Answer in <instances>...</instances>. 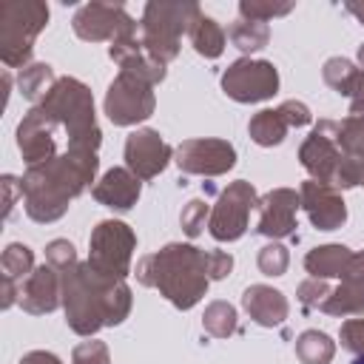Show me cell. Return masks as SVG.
<instances>
[{"label": "cell", "instance_id": "7a4b0ae2", "mask_svg": "<svg viewBox=\"0 0 364 364\" xmlns=\"http://www.w3.org/2000/svg\"><path fill=\"white\" fill-rule=\"evenodd\" d=\"M97 154L68 151L43 165H31L20 179V196H26V213L34 222H54L65 213L68 202L94 182Z\"/></svg>", "mask_w": 364, "mask_h": 364}, {"label": "cell", "instance_id": "ba28073f", "mask_svg": "<svg viewBox=\"0 0 364 364\" xmlns=\"http://www.w3.org/2000/svg\"><path fill=\"white\" fill-rule=\"evenodd\" d=\"M105 114L114 125H134L148 119L154 114L151 82L131 71H119V77L108 85L105 94Z\"/></svg>", "mask_w": 364, "mask_h": 364}, {"label": "cell", "instance_id": "ac0fdd59", "mask_svg": "<svg viewBox=\"0 0 364 364\" xmlns=\"http://www.w3.org/2000/svg\"><path fill=\"white\" fill-rule=\"evenodd\" d=\"M60 287H63V282H60V273H57V267H51V264H40L23 284H20V307L26 310V313H31V316H43V313H51L54 307H57V296H60Z\"/></svg>", "mask_w": 364, "mask_h": 364}, {"label": "cell", "instance_id": "8d00e7d4", "mask_svg": "<svg viewBox=\"0 0 364 364\" xmlns=\"http://www.w3.org/2000/svg\"><path fill=\"white\" fill-rule=\"evenodd\" d=\"M341 347L364 355V318H347L341 324Z\"/></svg>", "mask_w": 364, "mask_h": 364}, {"label": "cell", "instance_id": "4316f807", "mask_svg": "<svg viewBox=\"0 0 364 364\" xmlns=\"http://www.w3.org/2000/svg\"><path fill=\"white\" fill-rule=\"evenodd\" d=\"M333 353H336V344L330 341V336H324L318 330H307L296 341V355L304 364H330Z\"/></svg>", "mask_w": 364, "mask_h": 364}, {"label": "cell", "instance_id": "b9f144b4", "mask_svg": "<svg viewBox=\"0 0 364 364\" xmlns=\"http://www.w3.org/2000/svg\"><path fill=\"white\" fill-rule=\"evenodd\" d=\"M358 60H361V65H364V46L358 48Z\"/></svg>", "mask_w": 364, "mask_h": 364}, {"label": "cell", "instance_id": "1f68e13d", "mask_svg": "<svg viewBox=\"0 0 364 364\" xmlns=\"http://www.w3.org/2000/svg\"><path fill=\"white\" fill-rule=\"evenodd\" d=\"M290 9H293V3H282V6H276V3H256V0H242L239 3L242 20H259V23H264L270 17H279V14H287Z\"/></svg>", "mask_w": 364, "mask_h": 364}, {"label": "cell", "instance_id": "484cf974", "mask_svg": "<svg viewBox=\"0 0 364 364\" xmlns=\"http://www.w3.org/2000/svg\"><path fill=\"white\" fill-rule=\"evenodd\" d=\"M333 139L341 154L353 159H364V117H347L344 122H333Z\"/></svg>", "mask_w": 364, "mask_h": 364}, {"label": "cell", "instance_id": "ab89813d", "mask_svg": "<svg viewBox=\"0 0 364 364\" xmlns=\"http://www.w3.org/2000/svg\"><path fill=\"white\" fill-rule=\"evenodd\" d=\"M350 114H353V117H364V94H358V97L353 100V105H350Z\"/></svg>", "mask_w": 364, "mask_h": 364}, {"label": "cell", "instance_id": "d6986e66", "mask_svg": "<svg viewBox=\"0 0 364 364\" xmlns=\"http://www.w3.org/2000/svg\"><path fill=\"white\" fill-rule=\"evenodd\" d=\"M94 199L114 210H128L139 199V179L128 168H111L97 185Z\"/></svg>", "mask_w": 364, "mask_h": 364}, {"label": "cell", "instance_id": "5b68a950", "mask_svg": "<svg viewBox=\"0 0 364 364\" xmlns=\"http://www.w3.org/2000/svg\"><path fill=\"white\" fill-rule=\"evenodd\" d=\"M196 3H148L142 14V48L156 63H168L179 51V37L199 20Z\"/></svg>", "mask_w": 364, "mask_h": 364}, {"label": "cell", "instance_id": "4fadbf2b", "mask_svg": "<svg viewBox=\"0 0 364 364\" xmlns=\"http://www.w3.org/2000/svg\"><path fill=\"white\" fill-rule=\"evenodd\" d=\"M185 173L219 176L236 165V151L225 139H185L173 159Z\"/></svg>", "mask_w": 364, "mask_h": 364}, {"label": "cell", "instance_id": "7c38bea8", "mask_svg": "<svg viewBox=\"0 0 364 364\" xmlns=\"http://www.w3.org/2000/svg\"><path fill=\"white\" fill-rule=\"evenodd\" d=\"M344 156L347 154H341V148L333 139V122L330 119H321L313 128V134L301 142V151H299V159L313 173V179L316 182H324L330 188L336 182V173H338Z\"/></svg>", "mask_w": 364, "mask_h": 364}, {"label": "cell", "instance_id": "9a60e30c", "mask_svg": "<svg viewBox=\"0 0 364 364\" xmlns=\"http://www.w3.org/2000/svg\"><path fill=\"white\" fill-rule=\"evenodd\" d=\"M310 122V108L304 102H296V100H287L282 102L279 108H264L259 111L253 119H250V136L253 142L259 145H279L287 134V128H299V125H307Z\"/></svg>", "mask_w": 364, "mask_h": 364}, {"label": "cell", "instance_id": "e0dca14e", "mask_svg": "<svg viewBox=\"0 0 364 364\" xmlns=\"http://www.w3.org/2000/svg\"><path fill=\"white\" fill-rule=\"evenodd\" d=\"M299 199H301V208L307 210L310 222L318 230H336L347 219V208H344L338 191L330 188V185H324V182L307 179L301 185V191H299Z\"/></svg>", "mask_w": 364, "mask_h": 364}, {"label": "cell", "instance_id": "277c9868", "mask_svg": "<svg viewBox=\"0 0 364 364\" xmlns=\"http://www.w3.org/2000/svg\"><path fill=\"white\" fill-rule=\"evenodd\" d=\"M37 111L51 122L63 125L68 131V151H97L100 148V128L94 119V100L91 91L74 80L63 77L51 85L46 100L37 105Z\"/></svg>", "mask_w": 364, "mask_h": 364}, {"label": "cell", "instance_id": "7402d4cb", "mask_svg": "<svg viewBox=\"0 0 364 364\" xmlns=\"http://www.w3.org/2000/svg\"><path fill=\"white\" fill-rule=\"evenodd\" d=\"M350 247L344 245H324V247H316L307 253L304 259V267L313 279H330V276H344L347 270V262H350Z\"/></svg>", "mask_w": 364, "mask_h": 364}, {"label": "cell", "instance_id": "2e32d148", "mask_svg": "<svg viewBox=\"0 0 364 364\" xmlns=\"http://www.w3.org/2000/svg\"><path fill=\"white\" fill-rule=\"evenodd\" d=\"M301 205L299 193L290 188H276L259 199V225L256 233L270 239H284L296 230V208Z\"/></svg>", "mask_w": 364, "mask_h": 364}, {"label": "cell", "instance_id": "d6a6232c", "mask_svg": "<svg viewBox=\"0 0 364 364\" xmlns=\"http://www.w3.org/2000/svg\"><path fill=\"white\" fill-rule=\"evenodd\" d=\"M71 364H111L108 347L102 341H82V344L74 347Z\"/></svg>", "mask_w": 364, "mask_h": 364}, {"label": "cell", "instance_id": "44dd1931", "mask_svg": "<svg viewBox=\"0 0 364 364\" xmlns=\"http://www.w3.org/2000/svg\"><path fill=\"white\" fill-rule=\"evenodd\" d=\"M3 282H6V299H3V307H11V301H14V290H17V282L23 284L34 270H31V264H34V256H31V247H26V245H9L6 250H3Z\"/></svg>", "mask_w": 364, "mask_h": 364}, {"label": "cell", "instance_id": "83f0119b", "mask_svg": "<svg viewBox=\"0 0 364 364\" xmlns=\"http://www.w3.org/2000/svg\"><path fill=\"white\" fill-rule=\"evenodd\" d=\"M228 37L233 40V46L239 51H259L267 46L270 28H267V23H259V20H239L228 28Z\"/></svg>", "mask_w": 364, "mask_h": 364}, {"label": "cell", "instance_id": "603a6c76", "mask_svg": "<svg viewBox=\"0 0 364 364\" xmlns=\"http://www.w3.org/2000/svg\"><path fill=\"white\" fill-rule=\"evenodd\" d=\"M324 82L330 85V88H336L338 94H344V97H358V94H364V71L361 68H355L350 60H344V57H333V60H327L324 63Z\"/></svg>", "mask_w": 364, "mask_h": 364}, {"label": "cell", "instance_id": "74e56055", "mask_svg": "<svg viewBox=\"0 0 364 364\" xmlns=\"http://www.w3.org/2000/svg\"><path fill=\"white\" fill-rule=\"evenodd\" d=\"M341 282H358V284H364V250L350 256V262H347V270H344Z\"/></svg>", "mask_w": 364, "mask_h": 364}, {"label": "cell", "instance_id": "ffe728a7", "mask_svg": "<svg viewBox=\"0 0 364 364\" xmlns=\"http://www.w3.org/2000/svg\"><path fill=\"white\" fill-rule=\"evenodd\" d=\"M242 304L262 327H279L287 318V299L267 284H250L242 296Z\"/></svg>", "mask_w": 364, "mask_h": 364}, {"label": "cell", "instance_id": "9c48e42d", "mask_svg": "<svg viewBox=\"0 0 364 364\" xmlns=\"http://www.w3.org/2000/svg\"><path fill=\"white\" fill-rule=\"evenodd\" d=\"M222 88L236 102H262L276 94L279 71L267 60H236L222 74Z\"/></svg>", "mask_w": 364, "mask_h": 364}, {"label": "cell", "instance_id": "f35d334b", "mask_svg": "<svg viewBox=\"0 0 364 364\" xmlns=\"http://www.w3.org/2000/svg\"><path fill=\"white\" fill-rule=\"evenodd\" d=\"M20 364H63L54 353H43V350H34V353H28V355H23L20 358Z\"/></svg>", "mask_w": 364, "mask_h": 364}, {"label": "cell", "instance_id": "ee69618b", "mask_svg": "<svg viewBox=\"0 0 364 364\" xmlns=\"http://www.w3.org/2000/svg\"><path fill=\"white\" fill-rule=\"evenodd\" d=\"M353 364H364V355H355V358H353Z\"/></svg>", "mask_w": 364, "mask_h": 364}, {"label": "cell", "instance_id": "30bf717a", "mask_svg": "<svg viewBox=\"0 0 364 364\" xmlns=\"http://www.w3.org/2000/svg\"><path fill=\"white\" fill-rule=\"evenodd\" d=\"M253 205H259L256 191L250 188V182L239 179L233 185H228V191H222L213 213H210V236L216 242H233L245 233L247 228V216L253 210Z\"/></svg>", "mask_w": 364, "mask_h": 364}, {"label": "cell", "instance_id": "7bdbcfd3", "mask_svg": "<svg viewBox=\"0 0 364 364\" xmlns=\"http://www.w3.org/2000/svg\"><path fill=\"white\" fill-rule=\"evenodd\" d=\"M358 185H364V159H361V179H358Z\"/></svg>", "mask_w": 364, "mask_h": 364}, {"label": "cell", "instance_id": "52a82bcc", "mask_svg": "<svg viewBox=\"0 0 364 364\" xmlns=\"http://www.w3.org/2000/svg\"><path fill=\"white\" fill-rule=\"evenodd\" d=\"M91 253H88V267L105 279H119L125 282L128 267H131V253L136 245L134 230L125 222L105 219L94 228L91 233Z\"/></svg>", "mask_w": 364, "mask_h": 364}, {"label": "cell", "instance_id": "5bb4252c", "mask_svg": "<svg viewBox=\"0 0 364 364\" xmlns=\"http://www.w3.org/2000/svg\"><path fill=\"white\" fill-rule=\"evenodd\" d=\"M171 162V145L151 128H139L125 139V165L136 179H154Z\"/></svg>", "mask_w": 364, "mask_h": 364}, {"label": "cell", "instance_id": "3957f363", "mask_svg": "<svg viewBox=\"0 0 364 364\" xmlns=\"http://www.w3.org/2000/svg\"><path fill=\"white\" fill-rule=\"evenodd\" d=\"M210 253L193 245H168L139 262L136 276L142 284L159 287V293L179 310H191L208 290Z\"/></svg>", "mask_w": 364, "mask_h": 364}, {"label": "cell", "instance_id": "6da1fadb", "mask_svg": "<svg viewBox=\"0 0 364 364\" xmlns=\"http://www.w3.org/2000/svg\"><path fill=\"white\" fill-rule=\"evenodd\" d=\"M65 321L74 333L91 336L102 324H119L131 310V290L119 279H105L85 264L60 270Z\"/></svg>", "mask_w": 364, "mask_h": 364}, {"label": "cell", "instance_id": "8992f818", "mask_svg": "<svg viewBox=\"0 0 364 364\" xmlns=\"http://www.w3.org/2000/svg\"><path fill=\"white\" fill-rule=\"evenodd\" d=\"M48 9L46 3L26 0V3H6L0 11V54L6 65H26L31 57V43L37 31L46 26Z\"/></svg>", "mask_w": 364, "mask_h": 364}, {"label": "cell", "instance_id": "f1b7e54d", "mask_svg": "<svg viewBox=\"0 0 364 364\" xmlns=\"http://www.w3.org/2000/svg\"><path fill=\"white\" fill-rule=\"evenodd\" d=\"M202 327L213 338H228L230 333H236V310L228 301H213L202 316Z\"/></svg>", "mask_w": 364, "mask_h": 364}, {"label": "cell", "instance_id": "e575fe53", "mask_svg": "<svg viewBox=\"0 0 364 364\" xmlns=\"http://www.w3.org/2000/svg\"><path fill=\"white\" fill-rule=\"evenodd\" d=\"M330 287L324 279H307L301 287H299V301L304 310H318V304L327 299Z\"/></svg>", "mask_w": 364, "mask_h": 364}, {"label": "cell", "instance_id": "8fae6325", "mask_svg": "<svg viewBox=\"0 0 364 364\" xmlns=\"http://www.w3.org/2000/svg\"><path fill=\"white\" fill-rule=\"evenodd\" d=\"M136 23L125 14L122 6H108V3H88L74 14V31L82 40H122L134 37Z\"/></svg>", "mask_w": 364, "mask_h": 364}, {"label": "cell", "instance_id": "60d3db41", "mask_svg": "<svg viewBox=\"0 0 364 364\" xmlns=\"http://www.w3.org/2000/svg\"><path fill=\"white\" fill-rule=\"evenodd\" d=\"M347 11H350V14H355V17L364 23V3H347Z\"/></svg>", "mask_w": 364, "mask_h": 364}, {"label": "cell", "instance_id": "f546056e", "mask_svg": "<svg viewBox=\"0 0 364 364\" xmlns=\"http://www.w3.org/2000/svg\"><path fill=\"white\" fill-rule=\"evenodd\" d=\"M51 77H54V74H51V65H46V63L26 65V68L20 71V91H23V97L37 100V97L48 94V91H51V88H48Z\"/></svg>", "mask_w": 364, "mask_h": 364}, {"label": "cell", "instance_id": "d4e9b609", "mask_svg": "<svg viewBox=\"0 0 364 364\" xmlns=\"http://www.w3.org/2000/svg\"><path fill=\"white\" fill-rule=\"evenodd\" d=\"M188 34H191L193 48H196L202 57H208V60H216V57L225 51V31L219 28L216 20H210V17H205V14H199V20L191 26Z\"/></svg>", "mask_w": 364, "mask_h": 364}, {"label": "cell", "instance_id": "836d02e7", "mask_svg": "<svg viewBox=\"0 0 364 364\" xmlns=\"http://www.w3.org/2000/svg\"><path fill=\"white\" fill-rule=\"evenodd\" d=\"M205 216H208V205L202 199H191L182 210V230L188 236H199L205 228Z\"/></svg>", "mask_w": 364, "mask_h": 364}, {"label": "cell", "instance_id": "cb8c5ba5", "mask_svg": "<svg viewBox=\"0 0 364 364\" xmlns=\"http://www.w3.org/2000/svg\"><path fill=\"white\" fill-rule=\"evenodd\" d=\"M318 310L330 313V316H361L364 313V284L341 282L336 290L327 293V299L318 304Z\"/></svg>", "mask_w": 364, "mask_h": 364}, {"label": "cell", "instance_id": "d590c367", "mask_svg": "<svg viewBox=\"0 0 364 364\" xmlns=\"http://www.w3.org/2000/svg\"><path fill=\"white\" fill-rule=\"evenodd\" d=\"M46 259H48L51 267L65 270V267H71V264L77 262V256H74V245L65 242V239H54V242H48V247H46Z\"/></svg>", "mask_w": 364, "mask_h": 364}, {"label": "cell", "instance_id": "4dcf8cb0", "mask_svg": "<svg viewBox=\"0 0 364 364\" xmlns=\"http://www.w3.org/2000/svg\"><path fill=\"white\" fill-rule=\"evenodd\" d=\"M287 264H290V256L282 245H264L259 250V270L264 276H282L287 270Z\"/></svg>", "mask_w": 364, "mask_h": 364}]
</instances>
